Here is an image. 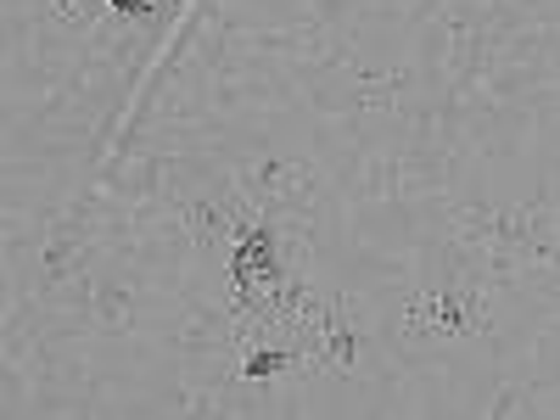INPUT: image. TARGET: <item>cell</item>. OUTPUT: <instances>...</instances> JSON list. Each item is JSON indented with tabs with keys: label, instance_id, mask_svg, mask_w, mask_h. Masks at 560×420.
I'll use <instances>...</instances> for the list:
<instances>
[{
	"label": "cell",
	"instance_id": "1",
	"mask_svg": "<svg viewBox=\"0 0 560 420\" xmlns=\"http://www.w3.org/2000/svg\"><path fill=\"white\" fill-rule=\"evenodd\" d=\"M113 7H124V12H152V0H113Z\"/></svg>",
	"mask_w": 560,
	"mask_h": 420
}]
</instances>
